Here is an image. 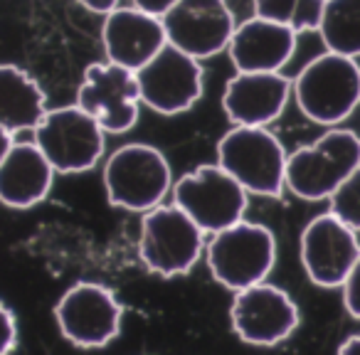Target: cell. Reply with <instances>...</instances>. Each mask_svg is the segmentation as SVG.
I'll return each mask as SVG.
<instances>
[{
    "instance_id": "6da1fadb",
    "label": "cell",
    "mask_w": 360,
    "mask_h": 355,
    "mask_svg": "<svg viewBox=\"0 0 360 355\" xmlns=\"http://www.w3.org/2000/svg\"><path fill=\"white\" fill-rule=\"evenodd\" d=\"M301 114L321 126H338L360 104V65L355 57L326 50L294 79Z\"/></svg>"
},
{
    "instance_id": "7a4b0ae2",
    "label": "cell",
    "mask_w": 360,
    "mask_h": 355,
    "mask_svg": "<svg viewBox=\"0 0 360 355\" xmlns=\"http://www.w3.org/2000/svg\"><path fill=\"white\" fill-rule=\"evenodd\" d=\"M358 165L360 136L348 129H330L311 146L286 155V188L301 200H328Z\"/></svg>"
},
{
    "instance_id": "3957f363",
    "label": "cell",
    "mask_w": 360,
    "mask_h": 355,
    "mask_svg": "<svg viewBox=\"0 0 360 355\" xmlns=\"http://www.w3.org/2000/svg\"><path fill=\"white\" fill-rule=\"evenodd\" d=\"M217 163L252 195L279 198L286 188V150L264 126H237L217 143Z\"/></svg>"
},
{
    "instance_id": "277c9868",
    "label": "cell",
    "mask_w": 360,
    "mask_h": 355,
    "mask_svg": "<svg viewBox=\"0 0 360 355\" xmlns=\"http://www.w3.org/2000/svg\"><path fill=\"white\" fill-rule=\"evenodd\" d=\"M276 262V240L269 227L240 220L215 232L207 245L212 279L225 289L242 291L269 276Z\"/></svg>"
},
{
    "instance_id": "5b68a950",
    "label": "cell",
    "mask_w": 360,
    "mask_h": 355,
    "mask_svg": "<svg viewBox=\"0 0 360 355\" xmlns=\"http://www.w3.org/2000/svg\"><path fill=\"white\" fill-rule=\"evenodd\" d=\"M170 165L155 146L126 143L111 153L104 168L106 198L131 212H148L170 191Z\"/></svg>"
},
{
    "instance_id": "8992f818",
    "label": "cell",
    "mask_w": 360,
    "mask_h": 355,
    "mask_svg": "<svg viewBox=\"0 0 360 355\" xmlns=\"http://www.w3.org/2000/svg\"><path fill=\"white\" fill-rule=\"evenodd\" d=\"M173 205L193 217L202 232H220L242 220L247 191L220 163L198 165L173 186Z\"/></svg>"
},
{
    "instance_id": "52a82bcc",
    "label": "cell",
    "mask_w": 360,
    "mask_h": 355,
    "mask_svg": "<svg viewBox=\"0 0 360 355\" xmlns=\"http://www.w3.org/2000/svg\"><path fill=\"white\" fill-rule=\"evenodd\" d=\"M139 252L143 264L155 274H188L200 259L202 230L178 205H155L146 212L141 222Z\"/></svg>"
},
{
    "instance_id": "ba28073f",
    "label": "cell",
    "mask_w": 360,
    "mask_h": 355,
    "mask_svg": "<svg viewBox=\"0 0 360 355\" xmlns=\"http://www.w3.org/2000/svg\"><path fill=\"white\" fill-rule=\"evenodd\" d=\"M106 131L79 104L47 111L35 126V143L55 173H86L104 153Z\"/></svg>"
},
{
    "instance_id": "9c48e42d",
    "label": "cell",
    "mask_w": 360,
    "mask_h": 355,
    "mask_svg": "<svg viewBox=\"0 0 360 355\" xmlns=\"http://www.w3.org/2000/svg\"><path fill=\"white\" fill-rule=\"evenodd\" d=\"M136 82L141 101L163 116L183 114L202 96L200 62L170 42L136 70Z\"/></svg>"
},
{
    "instance_id": "30bf717a",
    "label": "cell",
    "mask_w": 360,
    "mask_h": 355,
    "mask_svg": "<svg viewBox=\"0 0 360 355\" xmlns=\"http://www.w3.org/2000/svg\"><path fill=\"white\" fill-rule=\"evenodd\" d=\"M121 304L106 286L79 281L55 306L62 335L79 348H101L121 330Z\"/></svg>"
},
{
    "instance_id": "8fae6325",
    "label": "cell",
    "mask_w": 360,
    "mask_h": 355,
    "mask_svg": "<svg viewBox=\"0 0 360 355\" xmlns=\"http://www.w3.org/2000/svg\"><path fill=\"white\" fill-rule=\"evenodd\" d=\"M360 257V242L353 227L333 212L314 217L301 232V264L321 289H338Z\"/></svg>"
},
{
    "instance_id": "7c38bea8",
    "label": "cell",
    "mask_w": 360,
    "mask_h": 355,
    "mask_svg": "<svg viewBox=\"0 0 360 355\" xmlns=\"http://www.w3.org/2000/svg\"><path fill=\"white\" fill-rule=\"evenodd\" d=\"M230 318L245 343L276 345L299 328V306L284 289L259 281L235 291Z\"/></svg>"
},
{
    "instance_id": "4fadbf2b",
    "label": "cell",
    "mask_w": 360,
    "mask_h": 355,
    "mask_svg": "<svg viewBox=\"0 0 360 355\" xmlns=\"http://www.w3.org/2000/svg\"><path fill=\"white\" fill-rule=\"evenodd\" d=\"M139 82L136 72L114 62L89 65L84 84L79 86L77 104L94 116L106 134H126L139 121Z\"/></svg>"
},
{
    "instance_id": "5bb4252c",
    "label": "cell",
    "mask_w": 360,
    "mask_h": 355,
    "mask_svg": "<svg viewBox=\"0 0 360 355\" xmlns=\"http://www.w3.org/2000/svg\"><path fill=\"white\" fill-rule=\"evenodd\" d=\"M160 20L170 45L195 60L227 50L235 32V20L225 0H178Z\"/></svg>"
},
{
    "instance_id": "9a60e30c",
    "label": "cell",
    "mask_w": 360,
    "mask_h": 355,
    "mask_svg": "<svg viewBox=\"0 0 360 355\" xmlns=\"http://www.w3.org/2000/svg\"><path fill=\"white\" fill-rule=\"evenodd\" d=\"M291 89L281 72H237L225 86L222 109L237 126H266L286 109Z\"/></svg>"
},
{
    "instance_id": "2e32d148",
    "label": "cell",
    "mask_w": 360,
    "mask_h": 355,
    "mask_svg": "<svg viewBox=\"0 0 360 355\" xmlns=\"http://www.w3.org/2000/svg\"><path fill=\"white\" fill-rule=\"evenodd\" d=\"M109 62L136 72L168 42L163 20L141 8H114L101 30Z\"/></svg>"
},
{
    "instance_id": "e0dca14e",
    "label": "cell",
    "mask_w": 360,
    "mask_h": 355,
    "mask_svg": "<svg viewBox=\"0 0 360 355\" xmlns=\"http://www.w3.org/2000/svg\"><path fill=\"white\" fill-rule=\"evenodd\" d=\"M296 35L281 22L255 15L232 32L230 60L237 72H279L294 55Z\"/></svg>"
},
{
    "instance_id": "ac0fdd59",
    "label": "cell",
    "mask_w": 360,
    "mask_h": 355,
    "mask_svg": "<svg viewBox=\"0 0 360 355\" xmlns=\"http://www.w3.org/2000/svg\"><path fill=\"white\" fill-rule=\"evenodd\" d=\"M55 181V168L40 146L13 143L0 160V202L15 210H27L47 198Z\"/></svg>"
},
{
    "instance_id": "d6986e66",
    "label": "cell",
    "mask_w": 360,
    "mask_h": 355,
    "mask_svg": "<svg viewBox=\"0 0 360 355\" xmlns=\"http://www.w3.org/2000/svg\"><path fill=\"white\" fill-rule=\"evenodd\" d=\"M45 114V91L37 82L15 65H0V126L18 134L35 129Z\"/></svg>"
},
{
    "instance_id": "ffe728a7",
    "label": "cell",
    "mask_w": 360,
    "mask_h": 355,
    "mask_svg": "<svg viewBox=\"0 0 360 355\" xmlns=\"http://www.w3.org/2000/svg\"><path fill=\"white\" fill-rule=\"evenodd\" d=\"M319 35L326 50L360 57V0H326Z\"/></svg>"
},
{
    "instance_id": "44dd1931",
    "label": "cell",
    "mask_w": 360,
    "mask_h": 355,
    "mask_svg": "<svg viewBox=\"0 0 360 355\" xmlns=\"http://www.w3.org/2000/svg\"><path fill=\"white\" fill-rule=\"evenodd\" d=\"M326 0H255V15L281 22L294 32H319Z\"/></svg>"
},
{
    "instance_id": "7402d4cb",
    "label": "cell",
    "mask_w": 360,
    "mask_h": 355,
    "mask_svg": "<svg viewBox=\"0 0 360 355\" xmlns=\"http://www.w3.org/2000/svg\"><path fill=\"white\" fill-rule=\"evenodd\" d=\"M328 202L330 212L335 217H340L345 225L353 227L355 232H360V165L335 188V193L328 198Z\"/></svg>"
},
{
    "instance_id": "603a6c76",
    "label": "cell",
    "mask_w": 360,
    "mask_h": 355,
    "mask_svg": "<svg viewBox=\"0 0 360 355\" xmlns=\"http://www.w3.org/2000/svg\"><path fill=\"white\" fill-rule=\"evenodd\" d=\"M343 306L345 311H348L353 318L360 321V257L355 259L353 269H350V274L345 276L343 281Z\"/></svg>"
},
{
    "instance_id": "cb8c5ba5",
    "label": "cell",
    "mask_w": 360,
    "mask_h": 355,
    "mask_svg": "<svg viewBox=\"0 0 360 355\" xmlns=\"http://www.w3.org/2000/svg\"><path fill=\"white\" fill-rule=\"evenodd\" d=\"M18 343V323L3 301H0V355L11 353Z\"/></svg>"
},
{
    "instance_id": "d4e9b609",
    "label": "cell",
    "mask_w": 360,
    "mask_h": 355,
    "mask_svg": "<svg viewBox=\"0 0 360 355\" xmlns=\"http://www.w3.org/2000/svg\"><path fill=\"white\" fill-rule=\"evenodd\" d=\"M175 3H178V0H134L136 8H141V11L150 13V15H158V18H163Z\"/></svg>"
},
{
    "instance_id": "484cf974",
    "label": "cell",
    "mask_w": 360,
    "mask_h": 355,
    "mask_svg": "<svg viewBox=\"0 0 360 355\" xmlns=\"http://www.w3.org/2000/svg\"><path fill=\"white\" fill-rule=\"evenodd\" d=\"M79 6H84L86 11L91 13H99V15H109L116 6H119V0H77Z\"/></svg>"
},
{
    "instance_id": "4316f807",
    "label": "cell",
    "mask_w": 360,
    "mask_h": 355,
    "mask_svg": "<svg viewBox=\"0 0 360 355\" xmlns=\"http://www.w3.org/2000/svg\"><path fill=\"white\" fill-rule=\"evenodd\" d=\"M338 353L360 355V333H355V335H350V338H345L343 343L338 345Z\"/></svg>"
},
{
    "instance_id": "83f0119b",
    "label": "cell",
    "mask_w": 360,
    "mask_h": 355,
    "mask_svg": "<svg viewBox=\"0 0 360 355\" xmlns=\"http://www.w3.org/2000/svg\"><path fill=\"white\" fill-rule=\"evenodd\" d=\"M13 143H15V141H13V134L8 129H3V126H0V160L6 158V153L11 150Z\"/></svg>"
}]
</instances>
